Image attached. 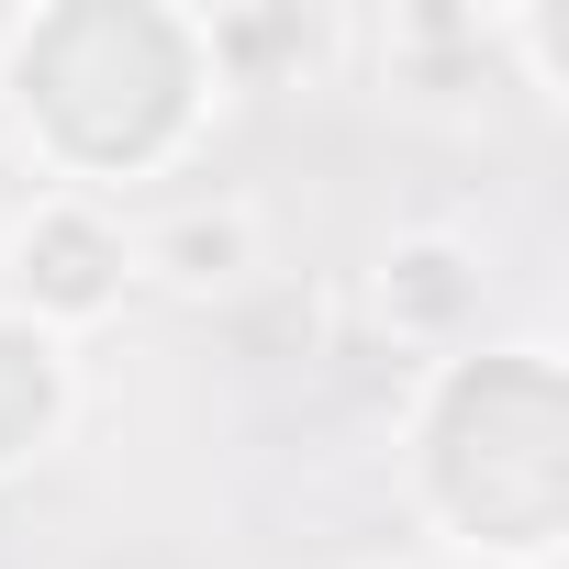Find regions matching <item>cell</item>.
I'll use <instances>...</instances> for the list:
<instances>
[{
  "label": "cell",
  "instance_id": "obj_1",
  "mask_svg": "<svg viewBox=\"0 0 569 569\" xmlns=\"http://www.w3.org/2000/svg\"><path fill=\"white\" fill-rule=\"evenodd\" d=\"M157 279L168 291H223V279H246L257 268V212L246 201H190V212H168L157 223Z\"/></svg>",
  "mask_w": 569,
  "mask_h": 569
}]
</instances>
